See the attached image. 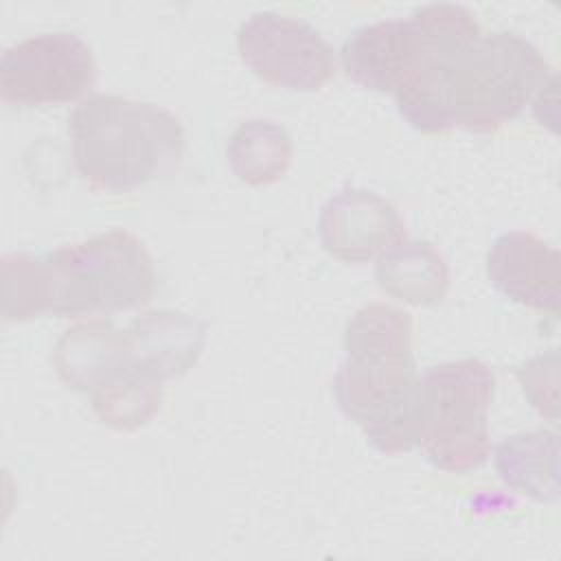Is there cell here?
<instances>
[{
	"instance_id": "cell-1",
	"label": "cell",
	"mask_w": 561,
	"mask_h": 561,
	"mask_svg": "<svg viewBox=\"0 0 561 561\" xmlns=\"http://www.w3.org/2000/svg\"><path fill=\"white\" fill-rule=\"evenodd\" d=\"M344 351L333 377L337 408L386 456L419 447L423 397L410 316L386 302L364 305L346 322Z\"/></svg>"
},
{
	"instance_id": "cell-2",
	"label": "cell",
	"mask_w": 561,
	"mask_h": 561,
	"mask_svg": "<svg viewBox=\"0 0 561 561\" xmlns=\"http://www.w3.org/2000/svg\"><path fill=\"white\" fill-rule=\"evenodd\" d=\"M68 134L77 173L110 193H127L171 175L186 145L171 112L114 94L83 99L68 118Z\"/></svg>"
},
{
	"instance_id": "cell-3",
	"label": "cell",
	"mask_w": 561,
	"mask_h": 561,
	"mask_svg": "<svg viewBox=\"0 0 561 561\" xmlns=\"http://www.w3.org/2000/svg\"><path fill=\"white\" fill-rule=\"evenodd\" d=\"M42 307L57 318H88L147 305L156 291V265L142 241L107 230L39 259Z\"/></svg>"
},
{
	"instance_id": "cell-4",
	"label": "cell",
	"mask_w": 561,
	"mask_h": 561,
	"mask_svg": "<svg viewBox=\"0 0 561 561\" xmlns=\"http://www.w3.org/2000/svg\"><path fill=\"white\" fill-rule=\"evenodd\" d=\"M550 77V66L528 39L511 31H482L447 68L440 92L445 125L491 134L519 116Z\"/></svg>"
},
{
	"instance_id": "cell-5",
	"label": "cell",
	"mask_w": 561,
	"mask_h": 561,
	"mask_svg": "<svg viewBox=\"0 0 561 561\" xmlns=\"http://www.w3.org/2000/svg\"><path fill=\"white\" fill-rule=\"evenodd\" d=\"M59 379L90 397L96 416L114 430H138L160 410L164 383L134 359L125 329L96 318L72 329L55 344Z\"/></svg>"
},
{
	"instance_id": "cell-6",
	"label": "cell",
	"mask_w": 561,
	"mask_h": 561,
	"mask_svg": "<svg viewBox=\"0 0 561 561\" xmlns=\"http://www.w3.org/2000/svg\"><path fill=\"white\" fill-rule=\"evenodd\" d=\"M423 425L419 447L440 471L467 473L491 454L486 412L495 394L493 370L476 357L430 366L421 377Z\"/></svg>"
},
{
	"instance_id": "cell-7",
	"label": "cell",
	"mask_w": 561,
	"mask_h": 561,
	"mask_svg": "<svg viewBox=\"0 0 561 561\" xmlns=\"http://www.w3.org/2000/svg\"><path fill=\"white\" fill-rule=\"evenodd\" d=\"M96 64L75 33H42L9 46L0 59V94L18 107L61 105L92 92Z\"/></svg>"
},
{
	"instance_id": "cell-8",
	"label": "cell",
	"mask_w": 561,
	"mask_h": 561,
	"mask_svg": "<svg viewBox=\"0 0 561 561\" xmlns=\"http://www.w3.org/2000/svg\"><path fill=\"white\" fill-rule=\"evenodd\" d=\"M237 50L256 77L287 90H320L335 75L327 39L305 20L274 11H259L239 26Z\"/></svg>"
},
{
	"instance_id": "cell-9",
	"label": "cell",
	"mask_w": 561,
	"mask_h": 561,
	"mask_svg": "<svg viewBox=\"0 0 561 561\" xmlns=\"http://www.w3.org/2000/svg\"><path fill=\"white\" fill-rule=\"evenodd\" d=\"M318 237L333 259L359 265L403 241L405 228L390 199L366 188H344L322 206Z\"/></svg>"
},
{
	"instance_id": "cell-10",
	"label": "cell",
	"mask_w": 561,
	"mask_h": 561,
	"mask_svg": "<svg viewBox=\"0 0 561 561\" xmlns=\"http://www.w3.org/2000/svg\"><path fill=\"white\" fill-rule=\"evenodd\" d=\"M486 274L506 298L559 316L561 256L537 234L526 230L500 234L486 254Z\"/></svg>"
},
{
	"instance_id": "cell-11",
	"label": "cell",
	"mask_w": 561,
	"mask_h": 561,
	"mask_svg": "<svg viewBox=\"0 0 561 561\" xmlns=\"http://www.w3.org/2000/svg\"><path fill=\"white\" fill-rule=\"evenodd\" d=\"M136 364L158 381L184 375L204 351L206 324L188 313L156 309L125 327Z\"/></svg>"
},
{
	"instance_id": "cell-12",
	"label": "cell",
	"mask_w": 561,
	"mask_h": 561,
	"mask_svg": "<svg viewBox=\"0 0 561 561\" xmlns=\"http://www.w3.org/2000/svg\"><path fill=\"white\" fill-rule=\"evenodd\" d=\"M410 55V20H383L353 31L342 48V68L366 90L394 94Z\"/></svg>"
},
{
	"instance_id": "cell-13",
	"label": "cell",
	"mask_w": 561,
	"mask_h": 561,
	"mask_svg": "<svg viewBox=\"0 0 561 561\" xmlns=\"http://www.w3.org/2000/svg\"><path fill=\"white\" fill-rule=\"evenodd\" d=\"M375 278L388 296L416 307L438 305L449 289L443 254L432 243L408 237L379 254Z\"/></svg>"
},
{
	"instance_id": "cell-14",
	"label": "cell",
	"mask_w": 561,
	"mask_h": 561,
	"mask_svg": "<svg viewBox=\"0 0 561 561\" xmlns=\"http://www.w3.org/2000/svg\"><path fill=\"white\" fill-rule=\"evenodd\" d=\"M557 454L554 432H522L504 438L495 447V467L511 489L537 502H552L559 495Z\"/></svg>"
},
{
	"instance_id": "cell-15",
	"label": "cell",
	"mask_w": 561,
	"mask_h": 561,
	"mask_svg": "<svg viewBox=\"0 0 561 561\" xmlns=\"http://www.w3.org/2000/svg\"><path fill=\"white\" fill-rule=\"evenodd\" d=\"M291 156V136L283 125L270 118H250L241 123L226 142L230 171L252 186L278 182L287 173Z\"/></svg>"
},
{
	"instance_id": "cell-16",
	"label": "cell",
	"mask_w": 561,
	"mask_h": 561,
	"mask_svg": "<svg viewBox=\"0 0 561 561\" xmlns=\"http://www.w3.org/2000/svg\"><path fill=\"white\" fill-rule=\"evenodd\" d=\"M44 313L39 259L7 254L2 259V318L9 322L31 320Z\"/></svg>"
},
{
	"instance_id": "cell-17",
	"label": "cell",
	"mask_w": 561,
	"mask_h": 561,
	"mask_svg": "<svg viewBox=\"0 0 561 561\" xmlns=\"http://www.w3.org/2000/svg\"><path fill=\"white\" fill-rule=\"evenodd\" d=\"M515 375L522 383V390L530 405L546 416L557 421L559 416V353L548 348L546 353L519 364Z\"/></svg>"
}]
</instances>
